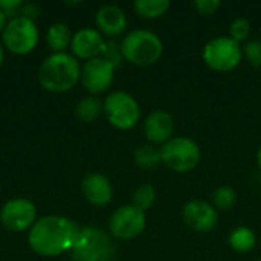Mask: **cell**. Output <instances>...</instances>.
<instances>
[{"label": "cell", "instance_id": "d6a6232c", "mask_svg": "<svg viewBox=\"0 0 261 261\" xmlns=\"http://www.w3.org/2000/svg\"><path fill=\"white\" fill-rule=\"evenodd\" d=\"M257 261H261V258H260V260H257Z\"/></svg>", "mask_w": 261, "mask_h": 261}, {"label": "cell", "instance_id": "83f0119b", "mask_svg": "<svg viewBox=\"0 0 261 261\" xmlns=\"http://www.w3.org/2000/svg\"><path fill=\"white\" fill-rule=\"evenodd\" d=\"M23 2L21 0H0V9L5 12V15L11 20L20 15V8Z\"/></svg>", "mask_w": 261, "mask_h": 261}, {"label": "cell", "instance_id": "d6986e66", "mask_svg": "<svg viewBox=\"0 0 261 261\" xmlns=\"http://www.w3.org/2000/svg\"><path fill=\"white\" fill-rule=\"evenodd\" d=\"M229 246L232 248V251L239 252V254H246L249 251H252L257 245V237L255 232L248 228V226H239L236 229L231 231L229 234Z\"/></svg>", "mask_w": 261, "mask_h": 261}, {"label": "cell", "instance_id": "7c38bea8", "mask_svg": "<svg viewBox=\"0 0 261 261\" xmlns=\"http://www.w3.org/2000/svg\"><path fill=\"white\" fill-rule=\"evenodd\" d=\"M184 223L194 232H210L217 226V210L205 200H191L182 208Z\"/></svg>", "mask_w": 261, "mask_h": 261}, {"label": "cell", "instance_id": "6da1fadb", "mask_svg": "<svg viewBox=\"0 0 261 261\" xmlns=\"http://www.w3.org/2000/svg\"><path fill=\"white\" fill-rule=\"evenodd\" d=\"M81 228L67 217L46 216L38 219L29 229L28 243L31 249L43 257H57L70 252Z\"/></svg>", "mask_w": 261, "mask_h": 261}, {"label": "cell", "instance_id": "277c9868", "mask_svg": "<svg viewBox=\"0 0 261 261\" xmlns=\"http://www.w3.org/2000/svg\"><path fill=\"white\" fill-rule=\"evenodd\" d=\"M116 246L112 237L96 226L81 228L70 249L72 261H113Z\"/></svg>", "mask_w": 261, "mask_h": 261}, {"label": "cell", "instance_id": "d4e9b609", "mask_svg": "<svg viewBox=\"0 0 261 261\" xmlns=\"http://www.w3.org/2000/svg\"><path fill=\"white\" fill-rule=\"evenodd\" d=\"M249 34H251V23L246 18H236L229 26V37L237 43L245 41L249 37Z\"/></svg>", "mask_w": 261, "mask_h": 261}, {"label": "cell", "instance_id": "8fae6325", "mask_svg": "<svg viewBox=\"0 0 261 261\" xmlns=\"http://www.w3.org/2000/svg\"><path fill=\"white\" fill-rule=\"evenodd\" d=\"M115 80V66L102 57L92 58L81 67V84L90 95L104 93Z\"/></svg>", "mask_w": 261, "mask_h": 261}, {"label": "cell", "instance_id": "5b68a950", "mask_svg": "<svg viewBox=\"0 0 261 261\" xmlns=\"http://www.w3.org/2000/svg\"><path fill=\"white\" fill-rule=\"evenodd\" d=\"M162 164L174 173L193 171L202 159L200 147L196 141L184 136L171 138L161 147Z\"/></svg>", "mask_w": 261, "mask_h": 261}, {"label": "cell", "instance_id": "4316f807", "mask_svg": "<svg viewBox=\"0 0 261 261\" xmlns=\"http://www.w3.org/2000/svg\"><path fill=\"white\" fill-rule=\"evenodd\" d=\"M193 5L200 15H213L222 8L220 0H194Z\"/></svg>", "mask_w": 261, "mask_h": 261}, {"label": "cell", "instance_id": "9c48e42d", "mask_svg": "<svg viewBox=\"0 0 261 261\" xmlns=\"http://www.w3.org/2000/svg\"><path fill=\"white\" fill-rule=\"evenodd\" d=\"M147 225V216L144 211L133 205H124L118 208L110 217V234L121 240H132L141 236Z\"/></svg>", "mask_w": 261, "mask_h": 261}, {"label": "cell", "instance_id": "7402d4cb", "mask_svg": "<svg viewBox=\"0 0 261 261\" xmlns=\"http://www.w3.org/2000/svg\"><path fill=\"white\" fill-rule=\"evenodd\" d=\"M132 200H133V206L139 208L141 211H147L150 210L154 202H156V188L151 185V184H144L141 187H138L132 196Z\"/></svg>", "mask_w": 261, "mask_h": 261}, {"label": "cell", "instance_id": "ffe728a7", "mask_svg": "<svg viewBox=\"0 0 261 261\" xmlns=\"http://www.w3.org/2000/svg\"><path fill=\"white\" fill-rule=\"evenodd\" d=\"M133 161L136 167L142 170H151L156 168L159 164H162L161 148L154 147L153 144H144L138 147L133 153Z\"/></svg>", "mask_w": 261, "mask_h": 261}, {"label": "cell", "instance_id": "8992f818", "mask_svg": "<svg viewBox=\"0 0 261 261\" xmlns=\"http://www.w3.org/2000/svg\"><path fill=\"white\" fill-rule=\"evenodd\" d=\"M202 58L211 70L232 72L242 63L243 47L231 37H217L205 44Z\"/></svg>", "mask_w": 261, "mask_h": 261}, {"label": "cell", "instance_id": "4fadbf2b", "mask_svg": "<svg viewBox=\"0 0 261 261\" xmlns=\"http://www.w3.org/2000/svg\"><path fill=\"white\" fill-rule=\"evenodd\" d=\"M106 44V40L102 38V34L98 29L93 28H83L76 31L72 37V55L78 60L83 58L86 61L101 57L102 47Z\"/></svg>", "mask_w": 261, "mask_h": 261}, {"label": "cell", "instance_id": "4dcf8cb0", "mask_svg": "<svg viewBox=\"0 0 261 261\" xmlns=\"http://www.w3.org/2000/svg\"><path fill=\"white\" fill-rule=\"evenodd\" d=\"M3 60H5V49H3V44L0 43V66H2Z\"/></svg>", "mask_w": 261, "mask_h": 261}, {"label": "cell", "instance_id": "5bb4252c", "mask_svg": "<svg viewBox=\"0 0 261 261\" xmlns=\"http://www.w3.org/2000/svg\"><path fill=\"white\" fill-rule=\"evenodd\" d=\"M81 191L86 200L93 206H106L112 202L113 188L110 180L101 173H89L81 182Z\"/></svg>", "mask_w": 261, "mask_h": 261}, {"label": "cell", "instance_id": "3957f363", "mask_svg": "<svg viewBox=\"0 0 261 261\" xmlns=\"http://www.w3.org/2000/svg\"><path fill=\"white\" fill-rule=\"evenodd\" d=\"M121 52L125 61L145 67L161 60L164 54V43L158 34L148 29H136L122 38Z\"/></svg>", "mask_w": 261, "mask_h": 261}, {"label": "cell", "instance_id": "f546056e", "mask_svg": "<svg viewBox=\"0 0 261 261\" xmlns=\"http://www.w3.org/2000/svg\"><path fill=\"white\" fill-rule=\"evenodd\" d=\"M6 23H8V17L5 15V12L0 9V32H3V29H5V26H6Z\"/></svg>", "mask_w": 261, "mask_h": 261}, {"label": "cell", "instance_id": "603a6c76", "mask_svg": "<svg viewBox=\"0 0 261 261\" xmlns=\"http://www.w3.org/2000/svg\"><path fill=\"white\" fill-rule=\"evenodd\" d=\"M237 191L232 188V187H228V185H223V187H219L214 194H213V203H214V208L216 210H220V211H229L236 206L237 203Z\"/></svg>", "mask_w": 261, "mask_h": 261}, {"label": "cell", "instance_id": "52a82bcc", "mask_svg": "<svg viewBox=\"0 0 261 261\" xmlns=\"http://www.w3.org/2000/svg\"><path fill=\"white\" fill-rule=\"evenodd\" d=\"M104 115L115 128L130 130L139 122L141 109L130 93L116 90L104 99Z\"/></svg>", "mask_w": 261, "mask_h": 261}, {"label": "cell", "instance_id": "1f68e13d", "mask_svg": "<svg viewBox=\"0 0 261 261\" xmlns=\"http://www.w3.org/2000/svg\"><path fill=\"white\" fill-rule=\"evenodd\" d=\"M257 164H258V168L261 170V147L258 148V151H257Z\"/></svg>", "mask_w": 261, "mask_h": 261}, {"label": "cell", "instance_id": "484cf974", "mask_svg": "<svg viewBox=\"0 0 261 261\" xmlns=\"http://www.w3.org/2000/svg\"><path fill=\"white\" fill-rule=\"evenodd\" d=\"M243 55L255 67H261V40H251L243 47Z\"/></svg>", "mask_w": 261, "mask_h": 261}, {"label": "cell", "instance_id": "ac0fdd59", "mask_svg": "<svg viewBox=\"0 0 261 261\" xmlns=\"http://www.w3.org/2000/svg\"><path fill=\"white\" fill-rule=\"evenodd\" d=\"M101 113H104V102L95 95L84 96L75 107V115L83 122H93L101 116Z\"/></svg>", "mask_w": 261, "mask_h": 261}, {"label": "cell", "instance_id": "ba28073f", "mask_svg": "<svg viewBox=\"0 0 261 261\" xmlns=\"http://www.w3.org/2000/svg\"><path fill=\"white\" fill-rule=\"evenodd\" d=\"M2 41L9 52L26 55L32 52L38 43V28L34 20L18 15L8 20L2 32Z\"/></svg>", "mask_w": 261, "mask_h": 261}, {"label": "cell", "instance_id": "f1b7e54d", "mask_svg": "<svg viewBox=\"0 0 261 261\" xmlns=\"http://www.w3.org/2000/svg\"><path fill=\"white\" fill-rule=\"evenodd\" d=\"M38 12H40V8L35 3H23L20 8V15L29 20H34L38 15Z\"/></svg>", "mask_w": 261, "mask_h": 261}, {"label": "cell", "instance_id": "7a4b0ae2", "mask_svg": "<svg viewBox=\"0 0 261 261\" xmlns=\"http://www.w3.org/2000/svg\"><path fill=\"white\" fill-rule=\"evenodd\" d=\"M81 78V66L78 60L67 52L49 55L38 69V81L41 87L52 93L70 90Z\"/></svg>", "mask_w": 261, "mask_h": 261}, {"label": "cell", "instance_id": "cb8c5ba5", "mask_svg": "<svg viewBox=\"0 0 261 261\" xmlns=\"http://www.w3.org/2000/svg\"><path fill=\"white\" fill-rule=\"evenodd\" d=\"M101 57H102L104 60H107L110 64H113L115 69L119 67L121 63H122V60H124L122 52H121V44H118V43L113 41V40L106 41V44H104V47H102V52H101Z\"/></svg>", "mask_w": 261, "mask_h": 261}, {"label": "cell", "instance_id": "2e32d148", "mask_svg": "<svg viewBox=\"0 0 261 261\" xmlns=\"http://www.w3.org/2000/svg\"><path fill=\"white\" fill-rule=\"evenodd\" d=\"M98 31L107 37H119L127 29V15L116 5H104L95 15Z\"/></svg>", "mask_w": 261, "mask_h": 261}, {"label": "cell", "instance_id": "30bf717a", "mask_svg": "<svg viewBox=\"0 0 261 261\" xmlns=\"http://www.w3.org/2000/svg\"><path fill=\"white\" fill-rule=\"evenodd\" d=\"M0 222L11 232H23L37 222V208L28 199H11L0 210Z\"/></svg>", "mask_w": 261, "mask_h": 261}, {"label": "cell", "instance_id": "44dd1931", "mask_svg": "<svg viewBox=\"0 0 261 261\" xmlns=\"http://www.w3.org/2000/svg\"><path fill=\"white\" fill-rule=\"evenodd\" d=\"M171 3L170 0H136L133 3V8L136 14L147 20H154L167 14Z\"/></svg>", "mask_w": 261, "mask_h": 261}, {"label": "cell", "instance_id": "e0dca14e", "mask_svg": "<svg viewBox=\"0 0 261 261\" xmlns=\"http://www.w3.org/2000/svg\"><path fill=\"white\" fill-rule=\"evenodd\" d=\"M72 29L66 23H54L46 32V43L54 50V54L66 52L72 44Z\"/></svg>", "mask_w": 261, "mask_h": 261}, {"label": "cell", "instance_id": "9a60e30c", "mask_svg": "<svg viewBox=\"0 0 261 261\" xmlns=\"http://www.w3.org/2000/svg\"><path fill=\"white\" fill-rule=\"evenodd\" d=\"M144 133H145V138L153 145L154 144L164 145L173 138V133H174L173 116L165 110L151 112L144 122Z\"/></svg>", "mask_w": 261, "mask_h": 261}]
</instances>
